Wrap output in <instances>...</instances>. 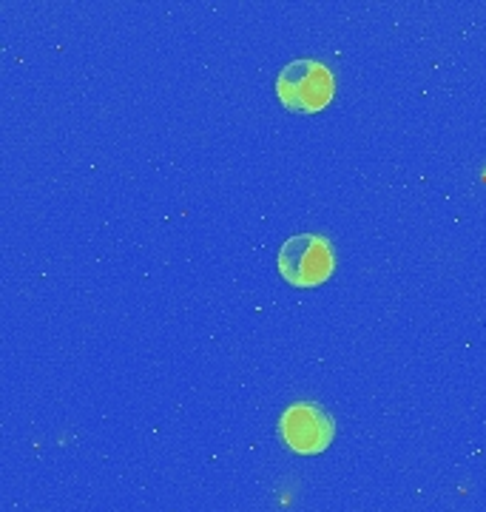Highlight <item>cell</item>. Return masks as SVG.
Segmentation results:
<instances>
[{"label":"cell","instance_id":"7a4b0ae2","mask_svg":"<svg viewBox=\"0 0 486 512\" xmlns=\"http://www.w3.org/2000/svg\"><path fill=\"white\" fill-rule=\"evenodd\" d=\"M336 271V248L322 234H296L279 248V274L293 288H319Z\"/></svg>","mask_w":486,"mask_h":512},{"label":"cell","instance_id":"6da1fadb","mask_svg":"<svg viewBox=\"0 0 486 512\" xmlns=\"http://www.w3.org/2000/svg\"><path fill=\"white\" fill-rule=\"evenodd\" d=\"M276 94L293 114H316L327 109L336 94V74L322 60L299 57L276 77Z\"/></svg>","mask_w":486,"mask_h":512},{"label":"cell","instance_id":"3957f363","mask_svg":"<svg viewBox=\"0 0 486 512\" xmlns=\"http://www.w3.org/2000/svg\"><path fill=\"white\" fill-rule=\"evenodd\" d=\"M279 436L299 456H319L336 439V421L316 402H293L279 416Z\"/></svg>","mask_w":486,"mask_h":512}]
</instances>
